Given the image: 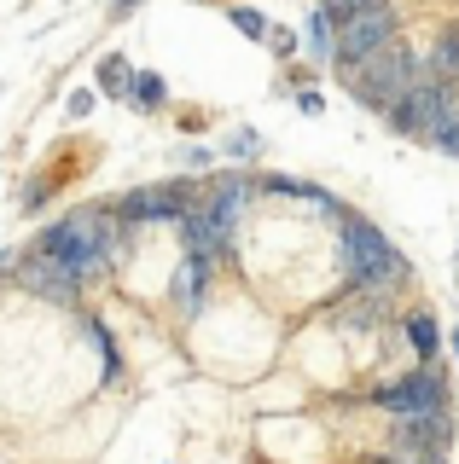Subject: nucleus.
Instances as JSON below:
<instances>
[{"label": "nucleus", "mask_w": 459, "mask_h": 464, "mask_svg": "<svg viewBox=\"0 0 459 464\" xmlns=\"http://www.w3.org/2000/svg\"><path fill=\"white\" fill-rule=\"evenodd\" d=\"M186 250H192V256H215V250H227V244H221V232H215L210 227V215H186Z\"/></svg>", "instance_id": "1a4fd4ad"}, {"label": "nucleus", "mask_w": 459, "mask_h": 464, "mask_svg": "<svg viewBox=\"0 0 459 464\" xmlns=\"http://www.w3.org/2000/svg\"><path fill=\"white\" fill-rule=\"evenodd\" d=\"M0 267H6V256H0Z\"/></svg>", "instance_id": "5701e85b"}, {"label": "nucleus", "mask_w": 459, "mask_h": 464, "mask_svg": "<svg viewBox=\"0 0 459 464\" xmlns=\"http://www.w3.org/2000/svg\"><path fill=\"white\" fill-rule=\"evenodd\" d=\"M262 41H274V53H279V58H291V53H297V41H291V29H268V35H262Z\"/></svg>", "instance_id": "412c9836"}, {"label": "nucleus", "mask_w": 459, "mask_h": 464, "mask_svg": "<svg viewBox=\"0 0 459 464\" xmlns=\"http://www.w3.org/2000/svg\"><path fill=\"white\" fill-rule=\"evenodd\" d=\"M303 41H308V53H314V58H332V18H326V12H308Z\"/></svg>", "instance_id": "9b49d317"}, {"label": "nucleus", "mask_w": 459, "mask_h": 464, "mask_svg": "<svg viewBox=\"0 0 459 464\" xmlns=\"http://www.w3.org/2000/svg\"><path fill=\"white\" fill-rule=\"evenodd\" d=\"M175 215H186L181 186H163V192H134V198H122V221H175Z\"/></svg>", "instance_id": "423d86ee"}, {"label": "nucleus", "mask_w": 459, "mask_h": 464, "mask_svg": "<svg viewBox=\"0 0 459 464\" xmlns=\"http://www.w3.org/2000/svg\"><path fill=\"white\" fill-rule=\"evenodd\" d=\"M401 273H407V261L390 250L384 232H372L366 221L343 227V279H349V290H384V285H396Z\"/></svg>", "instance_id": "f03ea898"}, {"label": "nucleus", "mask_w": 459, "mask_h": 464, "mask_svg": "<svg viewBox=\"0 0 459 464\" xmlns=\"http://www.w3.org/2000/svg\"><path fill=\"white\" fill-rule=\"evenodd\" d=\"M99 87H105V93L128 87V64H122V58H105V64H99Z\"/></svg>", "instance_id": "f3484780"}, {"label": "nucleus", "mask_w": 459, "mask_h": 464, "mask_svg": "<svg viewBox=\"0 0 459 464\" xmlns=\"http://www.w3.org/2000/svg\"><path fill=\"white\" fill-rule=\"evenodd\" d=\"M384 6V0H326V18H332V24H343V18H355V12H378Z\"/></svg>", "instance_id": "2eb2a0df"}, {"label": "nucleus", "mask_w": 459, "mask_h": 464, "mask_svg": "<svg viewBox=\"0 0 459 464\" xmlns=\"http://www.w3.org/2000/svg\"><path fill=\"white\" fill-rule=\"evenodd\" d=\"M128 87H134V105L140 111H157V105H163V76H151V70L128 76Z\"/></svg>", "instance_id": "f8f14e48"}, {"label": "nucleus", "mask_w": 459, "mask_h": 464, "mask_svg": "<svg viewBox=\"0 0 459 464\" xmlns=\"http://www.w3.org/2000/svg\"><path fill=\"white\" fill-rule=\"evenodd\" d=\"M337 76L355 87V99L361 105H378V111H390L401 93H407V82L419 76V64H413L401 47H384V53H372V58H361V64H343L337 58Z\"/></svg>", "instance_id": "7ed1b4c3"}, {"label": "nucleus", "mask_w": 459, "mask_h": 464, "mask_svg": "<svg viewBox=\"0 0 459 464\" xmlns=\"http://www.w3.org/2000/svg\"><path fill=\"white\" fill-rule=\"evenodd\" d=\"M430 140H436V145H442L448 157H459V116H454V122H442V128H436Z\"/></svg>", "instance_id": "6ab92c4d"}, {"label": "nucleus", "mask_w": 459, "mask_h": 464, "mask_svg": "<svg viewBox=\"0 0 459 464\" xmlns=\"http://www.w3.org/2000/svg\"><path fill=\"white\" fill-rule=\"evenodd\" d=\"M384 412H396V418H419V412H442V377L436 372H413L407 383H390L378 395Z\"/></svg>", "instance_id": "39448f33"}, {"label": "nucleus", "mask_w": 459, "mask_h": 464, "mask_svg": "<svg viewBox=\"0 0 459 464\" xmlns=\"http://www.w3.org/2000/svg\"><path fill=\"white\" fill-rule=\"evenodd\" d=\"M204 273H210L204 256L186 261V273H181V285H175V302H181V308H198V296H204Z\"/></svg>", "instance_id": "9d476101"}, {"label": "nucleus", "mask_w": 459, "mask_h": 464, "mask_svg": "<svg viewBox=\"0 0 459 464\" xmlns=\"http://www.w3.org/2000/svg\"><path fill=\"white\" fill-rule=\"evenodd\" d=\"M390 35H396L390 6H378V12H355V18H343V35H337V47H332V53H343V64H361V58H372V53L390 47Z\"/></svg>", "instance_id": "20e7f679"}, {"label": "nucleus", "mask_w": 459, "mask_h": 464, "mask_svg": "<svg viewBox=\"0 0 459 464\" xmlns=\"http://www.w3.org/2000/svg\"><path fill=\"white\" fill-rule=\"evenodd\" d=\"M407 337H413V348H419V354L430 360V354H436V319L413 314V319H407Z\"/></svg>", "instance_id": "4468645a"}, {"label": "nucleus", "mask_w": 459, "mask_h": 464, "mask_svg": "<svg viewBox=\"0 0 459 464\" xmlns=\"http://www.w3.org/2000/svg\"><path fill=\"white\" fill-rule=\"evenodd\" d=\"M233 29H239V35H250V41H262V35H268L262 12H250V6H239V12H233Z\"/></svg>", "instance_id": "dca6fc26"}, {"label": "nucleus", "mask_w": 459, "mask_h": 464, "mask_svg": "<svg viewBox=\"0 0 459 464\" xmlns=\"http://www.w3.org/2000/svg\"><path fill=\"white\" fill-rule=\"evenodd\" d=\"M337 319H343L349 331H361V325H372V319H378V302H355V308H343Z\"/></svg>", "instance_id": "a211bd4d"}, {"label": "nucleus", "mask_w": 459, "mask_h": 464, "mask_svg": "<svg viewBox=\"0 0 459 464\" xmlns=\"http://www.w3.org/2000/svg\"><path fill=\"white\" fill-rule=\"evenodd\" d=\"M111 221H105V209H82V215H70V221H59L41 238V250H47L59 267L70 273L76 285H88L99 267H105V256H111Z\"/></svg>", "instance_id": "f257e3e1"}, {"label": "nucleus", "mask_w": 459, "mask_h": 464, "mask_svg": "<svg viewBox=\"0 0 459 464\" xmlns=\"http://www.w3.org/2000/svg\"><path fill=\"white\" fill-rule=\"evenodd\" d=\"M227 151H233V157H256V134H250V128H239V134H227Z\"/></svg>", "instance_id": "aec40b11"}, {"label": "nucleus", "mask_w": 459, "mask_h": 464, "mask_svg": "<svg viewBox=\"0 0 459 464\" xmlns=\"http://www.w3.org/2000/svg\"><path fill=\"white\" fill-rule=\"evenodd\" d=\"M396 441H401V447H413V453H436V447L448 441V424H442V412L396 418Z\"/></svg>", "instance_id": "6e6552de"}, {"label": "nucleus", "mask_w": 459, "mask_h": 464, "mask_svg": "<svg viewBox=\"0 0 459 464\" xmlns=\"http://www.w3.org/2000/svg\"><path fill=\"white\" fill-rule=\"evenodd\" d=\"M430 76H459V29L436 41V64H430Z\"/></svg>", "instance_id": "ddd939ff"}, {"label": "nucleus", "mask_w": 459, "mask_h": 464, "mask_svg": "<svg viewBox=\"0 0 459 464\" xmlns=\"http://www.w3.org/2000/svg\"><path fill=\"white\" fill-rule=\"evenodd\" d=\"M24 285L41 290V296H53V302H70V296H76V279H70V273H64V267H59V261H53L47 250L24 261Z\"/></svg>", "instance_id": "0eeeda50"}, {"label": "nucleus", "mask_w": 459, "mask_h": 464, "mask_svg": "<svg viewBox=\"0 0 459 464\" xmlns=\"http://www.w3.org/2000/svg\"><path fill=\"white\" fill-rule=\"evenodd\" d=\"M140 6V0H117V6H111V12H117V18H128V12H134Z\"/></svg>", "instance_id": "4be33fe9"}]
</instances>
